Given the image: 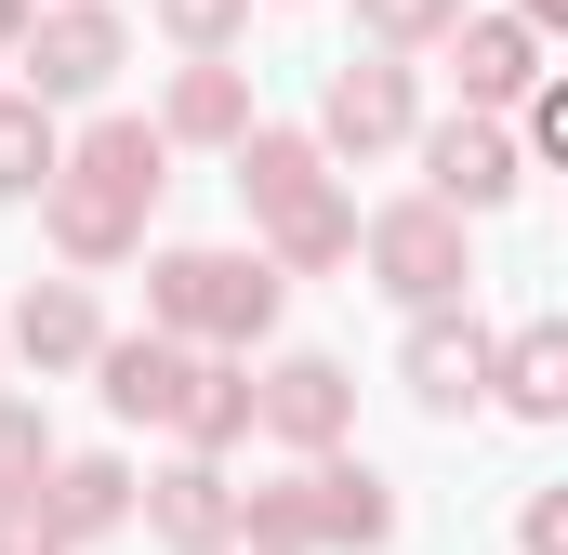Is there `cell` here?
Listing matches in <instances>:
<instances>
[{
    "label": "cell",
    "mask_w": 568,
    "mask_h": 555,
    "mask_svg": "<svg viewBox=\"0 0 568 555\" xmlns=\"http://www.w3.org/2000/svg\"><path fill=\"white\" fill-rule=\"evenodd\" d=\"M252 384H265V436H278L291 463H317V450H344V436H357V371H344V357H317V344L265 357Z\"/></svg>",
    "instance_id": "10"
},
{
    "label": "cell",
    "mask_w": 568,
    "mask_h": 555,
    "mask_svg": "<svg viewBox=\"0 0 568 555\" xmlns=\"http://www.w3.org/2000/svg\"><path fill=\"white\" fill-rule=\"evenodd\" d=\"M225 159H239L252 239H265V252H278L291 278L357 265V212H344V185H331V145H317V133H278V120H252V133L225 145Z\"/></svg>",
    "instance_id": "2"
},
{
    "label": "cell",
    "mask_w": 568,
    "mask_h": 555,
    "mask_svg": "<svg viewBox=\"0 0 568 555\" xmlns=\"http://www.w3.org/2000/svg\"><path fill=\"white\" fill-rule=\"evenodd\" d=\"M120 53H133L120 0H40V27L13 40V80H27L40 107H93V93L120 80Z\"/></svg>",
    "instance_id": "5"
},
{
    "label": "cell",
    "mask_w": 568,
    "mask_h": 555,
    "mask_svg": "<svg viewBox=\"0 0 568 555\" xmlns=\"http://www.w3.org/2000/svg\"><path fill=\"white\" fill-rule=\"evenodd\" d=\"M225 555H239V543H225Z\"/></svg>",
    "instance_id": "30"
},
{
    "label": "cell",
    "mask_w": 568,
    "mask_h": 555,
    "mask_svg": "<svg viewBox=\"0 0 568 555\" xmlns=\"http://www.w3.org/2000/svg\"><path fill=\"white\" fill-rule=\"evenodd\" d=\"M317 145L331 159H397V145H424V93H410V53H344L331 67V93H317Z\"/></svg>",
    "instance_id": "6"
},
{
    "label": "cell",
    "mask_w": 568,
    "mask_h": 555,
    "mask_svg": "<svg viewBox=\"0 0 568 555\" xmlns=\"http://www.w3.org/2000/svg\"><path fill=\"white\" fill-rule=\"evenodd\" d=\"M278 304H291V265L252 239V252H159L145 265V317L159 331H185V344H225V357H252L265 331H278Z\"/></svg>",
    "instance_id": "3"
},
{
    "label": "cell",
    "mask_w": 568,
    "mask_h": 555,
    "mask_svg": "<svg viewBox=\"0 0 568 555\" xmlns=\"http://www.w3.org/2000/svg\"><path fill=\"white\" fill-rule=\"evenodd\" d=\"M145 543L159 555H225L239 543V476H225V450H172V463L145 476Z\"/></svg>",
    "instance_id": "11"
},
{
    "label": "cell",
    "mask_w": 568,
    "mask_h": 555,
    "mask_svg": "<svg viewBox=\"0 0 568 555\" xmlns=\"http://www.w3.org/2000/svg\"><path fill=\"white\" fill-rule=\"evenodd\" d=\"M40 476H53V423L27 397H0V490H40Z\"/></svg>",
    "instance_id": "23"
},
{
    "label": "cell",
    "mask_w": 568,
    "mask_h": 555,
    "mask_svg": "<svg viewBox=\"0 0 568 555\" xmlns=\"http://www.w3.org/2000/svg\"><path fill=\"white\" fill-rule=\"evenodd\" d=\"M304 490H317V555H384V543H397V476H384V463L317 450Z\"/></svg>",
    "instance_id": "13"
},
{
    "label": "cell",
    "mask_w": 568,
    "mask_h": 555,
    "mask_svg": "<svg viewBox=\"0 0 568 555\" xmlns=\"http://www.w3.org/2000/svg\"><path fill=\"white\" fill-rule=\"evenodd\" d=\"M516 13H529V27H568V0H516Z\"/></svg>",
    "instance_id": "27"
},
{
    "label": "cell",
    "mask_w": 568,
    "mask_h": 555,
    "mask_svg": "<svg viewBox=\"0 0 568 555\" xmlns=\"http://www.w3.org/2000/svg\"><path fill=\"white\" fill-rule=\"evenodd\" d=\"M159 185H172V133H159V120H93V133H67L53 185H40V239H53V265H80V278L133 265Z\"/></svg>",
    "instance_id": "1"
},
{
    "label": "cell",
    "mask_w": 568,
    "mask_h": 555,
    "mask_svg": "<svg viewBox=\"0 0 568 555\" xmlns=\"http://www.w3.org/2000/svg\"><path fill=\"white\" fill-rule=\"evenodd\" d=\"M159 133H172V145H239V133H252V67L185 53V67H172V93H159Z\"/></svg>",
    "instance_id": "17"
},
{
    "label": "cell",
    "mask_w": 568,
    "mask_h": 555,
    "mask_svg": "<svg viewBox=\"0 0 568 555\" xmlns=\"http://www.w3.org/2000/svg\"><path fill=\"white\" fill-rule=\"evenodd\" d=\"M185 384H199V344L159 331V317L93 344V397H106V423H159V436H172V423H185Z\"/></svg>",
    "instance_id": "9"
},
{
    "label": "cell",
    "mask_w": 568,
    "mask_h": 555,
    "mask_svg": "<svg viewBox=\"0 0 568 555\" xmlns=\"http://www.w3.org/2000/svg\"><path fill=\"white\" fill-rule=\"evenodd\" d=\"M449 80H463V107H529V80H542V27L529 13H463L449 27Z\"/></svg>",
    "instance_id": "14"
},
{
    "label": "cell",
    "mask_w": 568,
    "mask_h": 555,
    "mask_svg": "<svg viewBox=\"0 0 568 555\" xmlns=\"http://www.w3.org/2000/svg\"><path fill=\"white\" fill-rule=\"evenodd\" d=\"M185 53H239V27H252V0H145Z\"/></svg>",
    "instance_id": "22"
},
{
    "label": "cell",
    "mask_w": 568,
    "mask_h": 555,
    "mask_svg": "<svg viewBox=\"0 0 568 555\" xmlns=\"http://www.w3.org/2000/svg\"><path fill=\"white\" fill-rule=\"evenodd\" d=\"M489 357H503V331L476 304H424L410 344H397V384H410V411L463 423V411H489Z\"/></svg>",
    "instance_id": "7"
},
{
    "label": "cell",
    "mask_w": 568,
    "mask_h": 555,
    "mask_svg": "<svg viewBox=\"0 0 568 555\" xmlns=\"http://www.w3.org/2000/svg\"><path fill=\"white\" fill-rule=\"evenodd\" d=\"M516 555H568V476H556V490H529V503H516Z\"/></svg>",
    "instance_id": "26"
},
{
    "label": "cell",
    "mask_w": 568,
    "mask_h": 555,
    "mask_svg": "<svg viewBox=\"0 0 568 555\" xmlns=\"http://www.w3.org/2000/svg\"><path fill=\"white\" fill-rule=\"evenodd\" d=\"M27 371H93V344H106V304H93V278H27L13 291V331H0Z\"/></svg>",
    "instance_id": "12"
},
{
    "label": "cell",
    "mask_w": 568,
    "mask_h": 555,
    "mask_svg": "<svg viewBox=\"0 0 568 555\" xmlns=\"http://www.w3.org/2000/svg\"><path fill=\"white\" fill-rule=\"evenodd\" d=\"M424 185L449 212H503V199L529 185V133H516L503 107H449V120H424Z\"/></svg>",
    "instance_id": "8"
},
{
    "label": "cell",
    "mask_w": 568,
    "mask_h": 555,
    "mask_svg": "<svg viewBox=\"0 0 568 555\" xmlns=\"http://www.w3.org/2000/svg\"><path fill=\"white\" fill-rule=\"evenodd\" d=\"M0 357H13V344H0Z\"/></svg>",
    "instance_id": "29"
},
{
    "label": "cell",
    "mask_w": 568,
    "mask_h": 555,
    "mask_svg": "<svg viewBox=\"0 0 568 555\" xmlns=\"http://www.w3.org/2000/svg\"><path fill=\"white\" fill-rule=\"evenodd\" d=\"M239 436H265V384H252V357L199 344V384H185V423H172V450H239Z\"/></svg>",
    "instance_id": "18"
},
{
    "label": "cell",
    "mask_w": 568,
    "mask_h": 555,
    "mask_svg": "<svg viewBox=\"0 0 568 555\" xmlns=\"http://www.w3.org/2000/svg\"><path fill=\"white\" fill-rule=\"evenodd\" d=\"M463 225H476V212H449L436 185H424V199H384V212L357 225V265H371V291H384V304H410V317H424V304H463V291H476Z\"/></svg>",
    "instance_id": "4"
},
{
    "label": "cell",
    "mask_w": 568,
    "mask_h": 555,
    "mask_svg": "<svg viewBox=\"0 0 568 555\" xmlns=\"http://www.w3.org/2000/svg\"><path fill=\"white\" fill-rule=\"evenodd\" d=\"M463 27V0H357V40H384V53H436Z\"/></svg>",
    "instance_id": "21"
},
{
    "label": "cell",
    "mask_w": 568,
    "mask_h": 555,
    "mask_svg": "<svg viewBox=\"0 0 568 555\" xmlns=\"http://www.w3.org/2000/svg\"><path fill=\"white\" fill-rule=\"evenodd\" d=\"M53 159H67L53 107H40V93L13 80V93H0V199H40V185H53Z\"/></svg>",
    "instance_id": "20"
},
{
    "label": "cell",
    "mask_w": 568,
    "mask_h": 555,
    "mask_svg": "<svg viewBox=\"0 0 568 555\" xmlns=\"http://www.w3.org/2000/svg\"><path fill=\"white\" fill-rule=\"evenodd\" d=\"M516 133H529V159H542V172H568V67H542V80H529Z\"/></svg>",
    "instance_id": "24"
},
{
    "label": "cell",
    "mask_w": 568,
    "mask_h": 555,
    "mask_svg": "<svg viewBox=\"0 0 568 555\" xmlns=\"http://www.w3.org/2000/svg\"><path fill=\"white\" fill-rule=\"evenodd\" d=\"M239 555H317V490H304V463L265 476V490H239Z\"/></svg>",
    "instance_id": "19"
},
{
    "label": "cell",
    "mask_w": 568,
    "mask_h": 555,
    "mask_svg": "<svg viewBox=\"0 0 568 555\" xmlns=\"http://www.w3.org/2000/svg\"><path fill=\"white\" fill-rule=\"evenodd\" d=\"M489 411L516 423H568V317H516L489 357Z\"/></svg>",
    "instance_id": "16"
},
{
    "label": "cell",
    "mask_w": 568,
    "mask_h": 555,
    "mask_svg": "<svg viewBox=\"0 0 568 555\" xmlns=\"http://www.w3.org/2000/svg\"><path fill=\"white\" fill-rule=\"evenodd\" d=\"M40 503H53V529H67V543H120V529L145 516V476L120 463V450H53Z\"/></svg>",
    "instance_id": "15"
},
{
    "label": "cell",
    "mask_w": 568,
    "mask_h": 555,
    "mask_svg": "<svg viewBox=\"0 0 568 555\" xmlns=\"http://www.w3.org/2000/svg\"><path fill=\"white\" fill-rule=\"evenodd\" d=\"M0 67H13V27H0Z\"/></svg>",
    "instance_id": "28"
},
{
    "label": "cell",
    "mask_w": 568,
    "mask_h": 555,
    "mask_svg": "<svg viewBox=\"0 0 568 555\" xmlns=\"http://www.w3.org/2000/svg\"><path fill=\"white\" fill-rule=\"evenodd\" d=\"M0 555H80V543L53 529V503H40V490H0Z\"/></svg>",
    "instance_id": "25"
}]
</instances>
